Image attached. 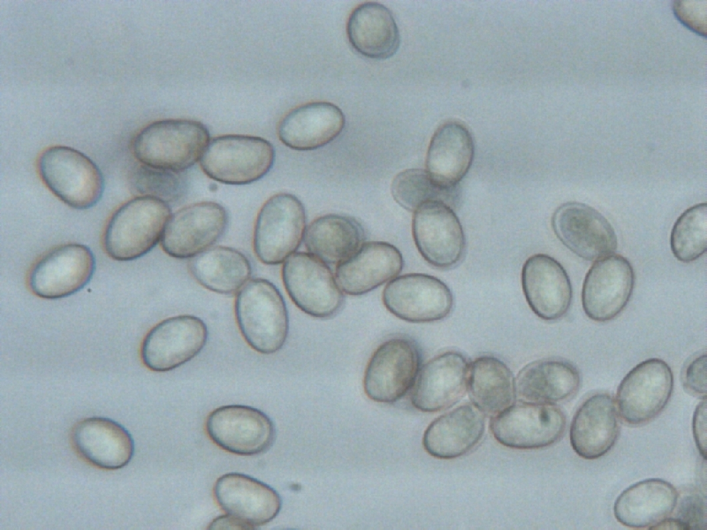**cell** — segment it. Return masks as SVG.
<instances>
[{"label": "cell", "mask_w": 707, "mask_h": 530, "mask_svg": "<svg viewBox=\"0 0 707 530\" xmlns=\"http://www.w3.org/2000/svg\"><path fill=\"white\" fill-rule=\"evenodd\" d=\"M516 395L523 401L555 404L574 396L580 387V373L571 363L557 359L532 362L515 378Z\"/></svg>", "instance_id": "f546056e"}, {"label": "cell", "mask_w": 707, "mask_h": 530, "mask_svg": "<svg viewBox=\"0 0 707 530\" xmlns=\"http://www.w3.org/2000/svg\"><path fill=\"white\" fill-rule=\"evenodd\" d=\"M364 238V230L356 219L329 214L307 226L303 241L309 253L327 264L337 265L354 253Z\"/></svg>", "instance_id": "1f68e13d"}, {"label": "cell", "mask_w": 707, "mask_h": 530, "mask_svg": "<svg viewBox=\"0 0 707 530\" xmlns=\"http://www.w3.org/2000/svg\"><path fill=\"white\" fill-rule=\"evenodd\" d=\"M693 433L701 457L706 458V398L702 399L695 409L693 418Z\"/></svg>", "instance_id": "f35d334b"}, {"label": "cell", "mask_w": 707, "mask_h": 530, "mask_svg": "<svg viewBox=\"0 0 707 530\" xmlns=\"http://www.w3.org/2000/svg\"><path fill=\"white\" fill-rule=\"evenodd\" d=\"M39 175L48 188L67 206L88 209L101 198L104 179L97 165L73 148H47L38 161Z\"/></svg>", "instance_id": "277c9868"}, {"label": "cell", "mask_w": 707, "mask_h": 530, "mask_svg": "<svg viewBox=\"0 0 707 530\" xmlns=\"http://www.w3.org/2000/svg\"><path fill=\"white\" fill-rule=\"evenodd\" d=\"M521 286L530 308L543 320L560 319L570 306V278L562 265L548 255L538 253L526 259L521 271Z\"/></svg>", "instance_id": "ffe728a7"}, {"label": "cell", "mask_w": 707, "mask_h": 530, "mask_svg": "<svg viewBox=\"0 0 707 530\" xmlns=\"http://www.w3.org/2000/svg\"><path fill=\"white\" fill-rule=\"evenodd\" d=\"M235 315L242 335L255 351L269 355L284 344L288 311L280 291L269 280L250 279L237 293Z\"/></svg>", "instance_id": "7a4b0ae2"}, {"label": "cell", "mask_w": 707, "mask_h": 530, "mask_svg": "<svg viewBox=\"0 0 707 530\" xmlns=\"http://www.w3.org/2000/svg\"><path fill=\"white\" fill-rule=\"evenodd\" d=\"M412 235L416 246L432 266L449 268L464 256L466 241L452 208L442 202L426 203L414 212Z\"/></svg>", "instance_id": "9a60e30c"}, {"label": "cell", "mask_w": 707, "mask_h": 530, "mask_svg": "<svg viewBox=\"0 0 707 530\" xmlns=\"http://www.w3.org/2000/svg\"><path fill=\"white\" fill-rule=\"evenodd\" d=\"M619 433L615 400L607 393H597L585 400L576 411L570 424V441L579 456L594 460L613 447Z\"/></svg>", "instance_id": "603a6c76"}, {"label": "cell", "mask_w": 707, "mask_h": 530, "mask_svg": "<svg viewBox=\"0 0 707 530\" xmlns=\"http://www.w3.org/2000/svg\"><path fill=\"white\" fill-rule=\"evenodd\" d=\"M650 529H688V527L678 518H666Z\"/></svg>", "instance_id": "60d3db41"}, {"label": "cell", "mask_w": 707, "mask_h": 530, "mask_svg": "<svg viewBox=\"0 0 707 530\" xmlns=\"http://www.w3.org/2000/svg\"><path fill=\"white\" fill-rule=\"evenodd\" d=\"M391 193L395 202L410 212L434 201L442 202L452 208L459 198L458 186H444L422 168H409L398 173L391 181Z\"/></svg>", "instance_id": "836d02e7"}, {"label": "cell", "mask_w": 707, "mask_h": 530, "mask_svg": "<svg viewBox=\"0 0 707 530\" xmlns=\"http://www.w3.org/2000/svg\"><path fill=\"white\" fill-rule=\"evenodd\" d=\"M551 222L557 238L583 259L596 261L617 250L618 241L612 225L587 204H563L554 212Z\"/></svg>", "instance_id": "ac0fdd59"}, {"label": "cell", "mask_w": 707, "mask_h": 530, "mask_svg": "<svg viewBox=\"0 0 707 530\" xmlns=\"http://www.w3.org/2000/svg\"><path fill=\"white\" fill-rule=\"evenodd\" d=\"M385 308L398 318L412 323L441 320L452 311L454 297L438 278L419 273L398 275L383 289Z\"/></svg>", "instance_id": "8fae6325"}, {"label": "cell", "mask_w": 707, "mask_h": 530, "mask_svg": "<svg viewBox=\"0 0 707 530\" xmlns=\"http://www.w3.org/2000/svg\"><path fill=\"white\" fill-rule=\"evenodd\" d=\"M72 440L82 458L104 469L126 466L135 451L134 441L128 430L107 418L91 417L79 421L72 429Z\"/></svg>", "instance_id": "cb8c5ba5"}, {"label": "cell", "mask_w": 707, "mask_h": 530, "mask_svg": "<svg viewBox=\"0 0 707 530\" xmlns=\"http://www.w3.org/2000/svg\"><path fill=\"white\" fill-rule=\"evenodd\" d=\"M673 385L672 372L666 362L650 358L640 362L617 388L614 400L618 414L629 425L647 424L666 407Z\"/></svg>", "instance_id": "30bf717a"}, {"label": "cell", "mask_w": 707, "mask_h": 530, "mask_svg": "<svg viewBox=\"0 0 707 530\" xmlns=\"http://www.w3.org/2000/svg\"><path fill=\"white\" fill-rule=\"evenodd\" d=\"M706 503L698 494L685 496L680 502L677 518L690 529H703L706 520Z\"/></svg>", "instance_id": "74e56055"}, {"label": "cell", "mask_w": 707, "mask_h": 530, "mask_svg": "<svg viewBox=\"0 0 707 530\" xmlns=\"http://www.w3.org/2000/svg\"><path fill=\"white\" fill-rule=\"evenodd\" d=\"M95 266V255L87 246L78 243L60 245L34 265L29 274V287L41 298H64L86 286Z\"/></svg>", "instance_id": "5bb4252c"}, {"label": "cell", "mask_w": 707, "mask_h": 530, "mask_svg": "<svg viewBox=\"0 0 707 530\" xmlns=\"http://www.w3.org/2000/svg\"><path fill=\"white\" fill-rule=\"evenodd\" d=\"M171 215L168 204L154 197L138 196L128 201L106 226L104 246L107 255L117 261L144 256L161 242Z\"/></svg>", "instance_id": "3957f363"}, {"label": "cell", "mask_w": 707, "mask_h": 530, "mask_svg": "<svg viewBox=\"0 0 707 530\" xmlns=\"http://www.w3.org/2000/svg\"><path fill=\"white\" fill-rule=\"evenodd\" d=\"M565 415L551 403L514 402L491 418L490 429L501 444L515 449H536L558 442L566 429Z\"/></svg>", "instance_id": "52a82bcc"}, {"label": "cell", "mask_w": 707, "mask_h": 530, "mask_svg": "<svg viewBox=\"0 0 707 530\" xmlns=\"http://www.w3.org/2000/svg\"><path fill=\"white\" fill-rule=\"evenodd\" d=\"M306 228L304 207L298 197L287 193L271 196L255 222L253 247L256 257L267 265L283 263L300 247Z\"/></svg>", "instance_id": "8992f818"}, {"label": "cell", "mask_w": 707, "mask_h": 530, "mask_svg": "<svg viewBox=\"0 0 707 530\" xmlns=\"http://www.w3.org/2000/svg\"><path fill=\"white\" fill-rule=\"evenodd\" d=\"M470 363L461 353H441L421 366L412 387L411 402L423 412L454 406L467 392Z\"/></svg>", "instance_id": "d6986e66"}, {"label": "cell", "mask_w": 707, "mask_h": 530, "mask_svg": "<svg viewBox=\"0 0 707 530\" xmlns=\"http://www.w3.org/2000/svg\"><path fill=\"white\" fill-rule=\"evenodd\" d=\"M485 416L473 404L461 405L438 416L425 431V450L434 458L445 460L469 453L483 436Z\"/></svg>", "instance_id": "484cf974"}, {"label": "cell", "mask_w": 707, "mask_h": 530, "mask_svg": "<svg viewBox=\"0 0 707 530\" xmlns=\"http://www.w3.org/2000/svg\"><path fill=\"white\" fill-rule=\"evenodd\" d=\"M347 34L351 46L364 57L385 59L398 51L400 37L391 12L384 5L367 1L350 14Z\"/></svg>", "instance_id": "f1b7e54d"}, {"label": "cell", "mask_w": 707, "mask_h": 530, "mask_svg": "<svg viewBox=\"0 0 707 530\" xmlns=\"http://www.w3.org/2000/svg\"><path fill=\"white\" fill-rule=\"evenodd\" d=\"M679 493L670 482L649 478L623 490L616 499L613 512L617 520L633 529H650L675 510Z\"/></svg>", "instance_id": "4316f807"}, {"label": "cell", "mask_w": 707, "mask_h": 530, "mask_svg": "<svg viewBox=\"0 0 707 530\" xmlns=\"http://www.w3.org/2000/svg\"><path fill=\"white\" fill-rule=\"evenodd\" d=\"M188 270L205 288L217 293H237L250 279L251 263L240 251L228 246H212L191 258Z\"/></svg>", "instance_id": "4dcf8cb0"}, {"label": "cell", "mask_w": 707, "mask_h": 530, "mask_svg": "<svg viewBox=\"0 0 707 530\" xmlns=\"http://www.w3.org/2000/svg\"><path fill=\"white\" fill-rule=\"evenodd\" d=\"M467 392L472 404L492 417L514 402L515 377L500 359L483 355L470 363Z\"/></svg>", "instance_id": "d6a6232c"}, {"label": "cell", "mask_w": 707, "mask_h": 530, "mask_svg": "<svg viewBox=\"0 0 707 530\" xmlns=\"http://www.w3.org/2000/svg\"><path fill=\"white\" fill-rule=\"evenodd\" d=\"M130 183L140 196L154 197L167 204L178 200L185 192V181L179 172L144 164L132 171Z\"/></svg>", "instance_id": "d590c367"}, {"label": "cell", "mask_w": 707, "mask_h": 530, "mask_svg": "<svg viewBox=\"0 0 707 530\" xmlns=\"http://www.w3.org/2000/svg\"><path fill=\"white\" fill-rule=\"evenodd\" d=\"M670 248L680 262L699 258L707 248V206L698 204L686 210L676 220L670 234Z\"/></svg>", "instance_id": "e575fe53"}, {"label": "cell", "mask_w": 707, "mask_h": 530, "mask_svg": "<svg viewBox=\"0 0 707 530\" xmlns=\"http://www.w3.org/2000/svg\"><path fill=\"white\" fill-rule=\"evenodd\" d=\"M706 353L692 357L685 365L681 380L685 390L691 395L706 398Z\"/></svg>", "instance_id": "8d00e7d4"}, {"label": "cell", "mask_w": 707, "mask_h": 530, "mask_svg": "<svg viewBox=\"0 0 707 530\" xmlns=\"http://www.w3.org/2000/svg\"><path fill=\"white\" fill-rule=\"evenodd\" d=\"M403 264V255L394 245L385 242H364L336 265L335 277L343 293L360 295L399 275Z\"/></svg>", "instance_id": "44dd1931"}, {"label": "cell", "mask_w": 707, "mask_h": 530, "mask_svg": "<svg viewBox=\"0 0 707 530\" xmlns=\"http://www.w3.org/2000/svg\"><path fill=\"white\" fill-rule=\"evenodd\" d=\"M345 126V117L336 105L313 101L295 108L280 121V140L296 150H312L337 138Z\"/></svg>", "instance_id": "d4e9b609"}, {"label": "cell", "mask_w": 707, "mask_h": 530, "mask_svg": "<svg viewBox=\"0 0 707 530\" xmlns=\"http://www.w3.org/2000/svg\"><path fill=\"white\" fill-rule=\"evenodd\" d=\"M214 495L226 513L254 529L273 520L282 508L281 497L273 488L240 473L220 476L215 484Z\"/></svg>", "instance_id": "7402d4cb"}, {"label": "cell", "mask_w": 707, "mask_h": 530, "mask_svg": "<svg viewBox=\"0 0 707 530\" xmlns=\"http://www.w3.org/2000/svg\"><path fill=\"white\" fill-rule=\"evenodd\" d=\"M229 224L226 210L221 204L204 201L189 204L171 215L161 246L169 256L192 258L212 247Z\"/></svg>", "instance_id": "4fadbf2b"}, {"label": "cell", "mask_w": 707, "mask_h": 530, "mask_svg": "<svg viewBox=\"0 0 707 530\" xmlns=\"http://www.w3.org/2000/svg\"><path fill=\"white\" fill-rule=\"evenodd\" d=\"M275 156L274 147L264 138L224 135L210 140L200 163L214 181L245 185L264 177L272 168Z\"/></svg>", "instance_id": "5b68a950"}, {"label": "cell", "mask_w": 707, "mask_h": 530, "mask_svg": "<svg viewBox=\"0 0 707 530\" xmlns=\"http://www.w3.org/2000/svg\"><path fill=\"white\" fill-rule=\"evenodd\" d=\"M209 529H253L254 528L238 518L226 513L215 518L210 524Z\"/></svg>", "instance_id": "ab89813d"}, {"label": "cell", "mask_w": 707, "mask_h": 530, "mask_svg": "<svg viewBox=\"0 0 707 530\" xmlns=\"http://www.w3.org/2000/svg\"><path fill=\"white\" fill-rule=\"evenodd\" d=\"M634 286V270L626 257L612 254L594 261L582 286L585 315L598 322L612 320L627 305Z\"/></svg>", "instance_id": "e0dca14e"}, {"label": "cell", "mask_w": 707, "mask_h": 530, "mask_svg": "<svg viewBox=\"0 0 707 530\" xmlns=\"http://www.w3.org/2000/svg\"><path fill=\"white\" fill-rule=\"evenodd\" d=\"M474 155V141L467 128L458 122H447L430 140L425 170L440 184L456 187L469 171Z\"/></svg>", "instance_id": "83f0119b"}, {"label": "cell", "mask_w": 707, "mask_h": 530, "mask_svg": "<svg viewBox=\"0 0 707 530\" xmlns=\"http://www.w3.org/2000/svg\"><path fill=\"white\" fill-rule=\"evenodd\" d=\"M209 141L207 127L198 121L164 119L138 132L133 151L142 164L180 173L200 160Z\"/></svg>", "instance_id": "6da1fadb"}, {"label": "cell", "mask_w": 707, "mask_h": 530, "mask_svg": "<svg viewBox=\"0 0 707 530\" xmlns=\"http://www.w3.org/2000/svg\"><path fill=\"white\" fill-rule=\"evenodd\" d=\"M417 344L404 336L383 342L373 353L366 366L363 387L371 400L390 404L412 389L421 367Z\"/></svg>", "instance_id": "ba28073f"}, {"label": "cell", "mask_w": 707, "mask_h": 530, "mask_svg": "<svg viewBox=\"0 0 707 530\" xmlns=\"http://www.w3.org/2000/svg\"><path fill=\"white\" fill-rule=\"evenodd\" d=\"M282 279L292 302L311 317H330L342 305L343 292L330 268L309 253L289 256L283 262Z\"/></svg>", "instance_id": "9c48e42d"}, {"label": "cell", "mask_w": 707, "mask_h": 530, "mask_svg": "<svg viewBox=\"0 0 707 530\" xmlns=\"http://www.w3.org/2000/svg\"><path fill=\"white\" fill-rule=\"evenodd\" d=\"M208 329L199 317L181 315L165 319L145 336L141 357L150 370H173L197 355L206 344Z\"/></svg>", "instance_id": "7c38bea8"}, {"label": "cell", "mask_w": 707, "mask_h": 530, "mask_svg": "<svg viewBox=\"0 0 707 530\" xmlns=\"http://www.w3.org/2000/svg\"><path fill=\"white\" fill-rule=\"evenodd\" d=\"M206 427L214 443L240 455L263 453L271 446L275 438L271 419L262 411L246 405L217 408L209 414Z\"/></svg>", "instance_id": "2e32d148"}]
</instances>
